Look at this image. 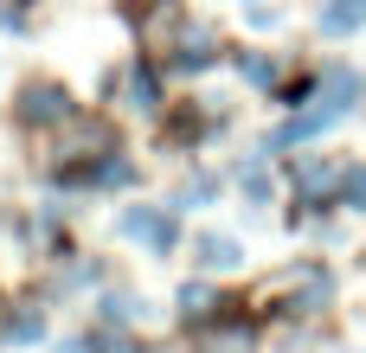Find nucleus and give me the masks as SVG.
Instances as JSON below:
<instances>
[{
    "label": "nucleus",
    "instance_id": "obj_1",
    "mask_svg": "<svg viewBox=\"0 0 366 353\" xmlns=\"http://www.w3.org/2000/svg\"><path fill=\"white\" fill-rule=\"evenodd\" d=\"M116 232H122V238H135V244H148L154 257H167V251H174V238H180V225H174V212H167V206H129V212L116 219Z\"/></svg>",
    "mask_w": 366,
    "mask_h": 353
},
{
    "label": "nucleus",
    "instance_id": "obj_2",
    "mask_svg": "<svg viewBox=\"0 0 366 353\" xmlns=\"http://www.w3.org/2000/svg\"><path fill=\"white\" fill-rule=\"evenodd\" d=\"M19 116H26V122H64V116H71V96H64L58 84H32L26 103H19Z\"/></svg>",
    "mask_w": 366,
    "mask_h": 353
},
{
    "label": "nucleus",
    "instance_id": "obj_3",
    "mask_svg": "<svg viewBox=\"0 0 366 353\" xmlns=\"http://www.w3.org/2000/svg\"><path fill=\"white\" fill-rule=\"evenodd\" d=\"M315 26H322L328 39H347V32H360V26H366V0H328Z\"/></svg>",
    "mask_w": 366,
    "mask_h": 353
},
{
    "label": "nucleus",
    "instance_id": "obj_4",
    "mask_svg": "<svg viewBox=\"0 0 366 353\" xmlns=\"http://www.w3.org/2000/svg\"><path fill=\"white\" fill-rule=\"evenodd\" d=\"M193 257H199V270H238V264H244L238 238H219V232H206V238L193 244Z\"/></svg>",
    "mask_w": 366,
    "mask_h": 353
},
{
    "label": "nucleus",
    "instance_id": "obj_5",
    "mask_svg": "<svg viewBox=\"0 0 366 353\" xmlns=\"http://www.w3.org/2000/svg\"><path fill=\"white\" fill-rule=\"evenodd\" d=\"M206 353H257V334H251L244 322H232V328H212V334H206Z\"/></svg>",
    "mask_w": 366,
    "mask_h": 353
},
{
    "label": "nucleus",
    "instance_id": "obj_6",
    "mask_svg": "<svg viewBox=\"0 0 366 353\" xmlns=\"http://www.w3.org/2000/svg\"><path fill=\"white\" fill-rule=\"evenodd\" d=\"M212 58H219V51H212V39H206V32H187V45L174 51V71H206Z\"/></svg>",
    "mask_w": 366,
    "mask_h": 353
},
{
    "label": "nucleus",
    "instance_id": "obj_7",
    "mask_svg": "<svg viewBox=\"0 0 366 353\" xmlns=\"http://www.w3.org/2000/svg\"><path fill=\"white\" fill-rule=\"evenodd\" d=\"M129 103H135V109H154V103H161V84H154V71H148V64H135V71H129Z\"/></svg>",
    "mask_w": 366,
    "mask_h": 353
},
{
    "label": "nucleus",
    "instance_id": "obj_8",
    "mask_svg": "<svg viewBox=\"0 0 366 353\" xmlns=\"http://www.w3.org/2000/svg\"><path fill=\"white\" fill-rule=\"evenodd\" d=\"M180 315H187V322H206V315H212V289H206V283H187V289H180Z\"/></svg>",
    "mask_w": 366,
    "mask_h": 353
},
{
    "label": "nucleus",
    "instance_id": "obj_9",
    "mask_svg": "<svg viewBox=\"0 0 366 353\" xmlns=\"http://www.w3.org/2000/svg\"><path fill=\"white\" fill-rule=\"evenodd\" d=\"M39 334H45V315H39V309H26V315H13V322H6V341H19V347H26V341H39Z\"/></svg>",
    "mask_w": 366,
    "mask_h": 353
},
{
    "label": "nucleus",
    "instance_id": "obj_10",
    "mask_svg": "<svg viewBox=\"0 0 366 353\" xmlns=\"http://www.w3.org/2000/svg\"><path fill=\"white\" fill-rule=\"evenodd\" d=\"M341 206H354V212H366V167H354V174L341 180Z\"/></svg>",
    "mask_w": 366,
    "mask_h": 353
},
{
    "label": "nucleus",
    "instance_id": "obj_11",
    "mask_svg": "<svg viewBox=\"0 0 366 353\" xmlns=\"http://www.w3.org/2000/svg\"><path fill=\"white\" fill-rule=\"evenodd\" d=\"M238 71H244L251 84H277V58H257V51H251V58H238Z\"/></svg>",
    "mask_w": 366,
    "mask_h": 353
}]
</instances>
